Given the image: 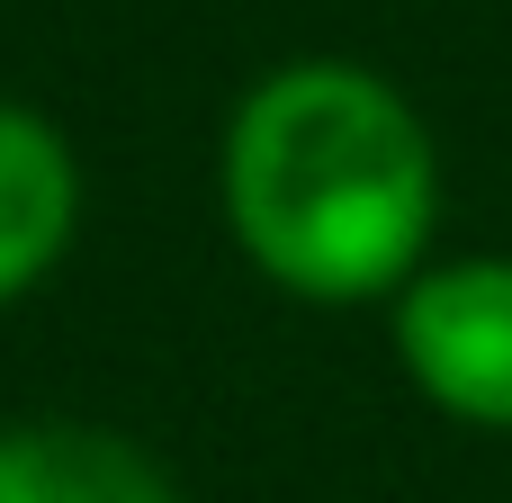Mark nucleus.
<instances>
[{"mask_svg": "<svg viewBox=\"0 0 512 503\" xmlns=\"http://www.w3.org/2000/svg\"><path fill=\"white\" fill-rule=\"evenodd\" d=\"M0 503H180L171 477L99 423H18L0 432Z\"/></svg>", "mask_w": 512, "mask_h": 503, "instance_id": "obj_4", "label": "nucleus"}, {"mask_svg": "<svg viewBox=\"0 0 512 503\" xmlns=\"http://www.w3.org/2000/svg\"><path fill=\"white\" fill-rule=\"evenodd\" d=\"M72 225H81L72 144H63L36 108L0 99V306L27 297V288L63 261Z\"/></svg>", "mask_w": 512, "mask_h": 503, "instance_id": "obj_3", "label": "nucleus"}, {"mask_svg": "<svg viewBox=\"0 0 512 503\" xmlns=\"http://www.w3.org/2000/svg\"><path fill=\"white\" fill-rule=\"evenodd\" d=\"M441 162L396 81L360 63H279L225 126V216L243 261L306 297L360 306L423 270Z\"/></svg>", "mask_w": 512, "mask_h": 503, "instance_id": "obj_1", "label": "nucleus"}, {"mask_svg": "<svg viewBox=\"0 0 512 503\" xmlns=\"http://www.w3.org/2000/svg\"><path fill=\"white\" fill-rule=\"evenodd\" d=\"M405 378L477 432H512V261H441L396 288Z\"/></svg>", "mask_w": 512, "mask_h": 503, "instance_id": "obj_2", "label": "nucleus"}]
</instances>
